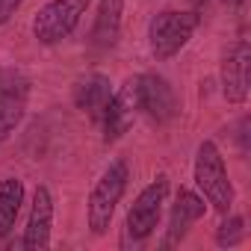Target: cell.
<instances>
[{
  "label": "cell",
  "instance_id": "cell-8",
  "mask_svg": "<svg viewBox=\"0 0 251 251\" xmlns=\"http://www.w3.org/2000/svg\"><path fill=\"white\" fill-rule=\"evenodd\" d=\"M136 115H139V83H136V77H130V80H124V86L118 92H112V98H109V103L103 109V118H100L103 142L106 145L118 142L130 130Z\"/></svg>",
  "mask_w": 251,
  "mask_h": 251
},
{
  "label": "cell",
  "instance_id": "cell-10",
  "mask_svg": "<svg viewBox=\"0 0 251 251\" xmlns=\"http://www.w3.org/2000/svg\"><path fill=\"white\" fill-rule=\"evenodd\" d=\"M50 227H53V192L42 183L33 192V204H30V216H27L21 248L45 251L50 245Z\"/></svg>",
  "mask_w": 251,
  "mask_h": 251
},
{
  "label": "cell",
  "instance_id": "cell-2",
  "mask_svg": "<svg viewBox=\"0 0 251 251\" xmlns=\"http://www.w3.org/2000/svg\"><path fill=\"white\" fill-rule=\"evenodd\" d=\"M198 27H201L198 9H186V12L183 9H163V12H157L148 24V48H151L154 59L166 62V59L177 56L189 45V39Z\"/></svg>",
  "mask_w": 251,
  "mask_h": 251
},
{
  "label": "cell",
  "instance_id": "cell-3",
  "mask_svg": "<svg viewBox=\"0 0 251 251\" xmlns=\"http://www.w3.org/2000/svg\"><path fill=\"white\" fill-rule=\"evenodd\" d=\"M195 186L201 198L216 210V213H230L233 207V183L227 177L225 157L213 139H204L195 154Z\"/></svg>",
  "mask_w": 251,
  "mask_h": 251
},
{
  "label": "cell",
  "instance_id": "cell-12",
  "mask_svg": "<svg viewBox=\"0 0 251 251\" xmlns=\"http://www.w3.org/2000/svg\"><path fill=\"white\" fill-rule=\"evenodd\" d=\"M109 98H112V83H109L106 74H98V71H95V74H86V77H80V80L74 83V103H77V109L86 112L95 124H100Z\"/></svg>",
  "mask_w": 251,
  "mask_h": 251
},
{
  "label": "cell",
  "instance_id": "cell-7",
  "mask_svg": "<svg viewBox=\"0 0 251 251\" xmlns=\"http://www.w3.org/2000/svg\"><path fill=\"white\" fill-rule=\"evenodd\" d=\"M222 95L227 103H245L248 100V86H251V45L245 39L227 45L222 53Z\"/></svg>",
  "mask_w": 251,
  "mask_h": 251
},
{
  "label": "cell",
  "instance_id": "cell-15",
  "mask_svg": "<svg viewBox=\"0 0 251 251\" xmlns=\"http://www.w3.org/2000/svg\"><path fill=\"white\" fill-rule=\"evenodd\" d=\"M245 239V219L242 216H227L222 219V225L216 227V245L222 248H233Z\"/></svg>",
  "mask_w": 251,
  "mask_h": 251
},
{
  "label": "cell",
  "instance_id": "cell-17",
  "mask_svg": "<svg viewBox=\"0 0 251 251\" xmlns=\"http://www.w3.org/2000/svg\"><path fill=\"white\" fill-rule=\"evenodd\" d=\"M222 3H225L227 9H236V6H242V0H222Z\"/></svg>",
  "mask_w": 251,
  "mask_h": 251
},
{
  "label": "cell",
  "instance_id": "cell-13",
  "mask_svg": "<svg viewBox=\"0 0 251 251\" xmlns=\"http://www.w3.org/2000/svg\"><path fill=\"white\" fill-rule=\"evenodd\" d=\"M121 15H124V0H98V12L92 24V48L109 50L121 36Z\"/></svg>",
  "mask_w": 251,
  "mask_h": 251
},
{
  "label": "cell",
  "instance_id": "cell-9",
  "mask_svg": "<svg viewBox=\"0 0 251 251\" xmlns=\"http://www.w3.org/2000/svg\"><path fill=\"white\" fill-rule=\"evenodd\" d=\"M136 83H139V112H145L157 124H166L177 115L180 103H177V95H175V89L166 77L139 74Z\"/></svg>",
  "mask_w": 251,
  "mask_h": 251
},
{
  "label": "cell",
  "instance_id": "cell-18",
  "mask_svg": "<svg viewBox=\"0 0 251 251\" xmlns=\"http://www.w3.org/2000/svg\"><path fill=\"white\" fill-rule=\"evenodd\" d=\"M192 6H195V9H201V6H207V0H192Z\"/></svg>",
  "mask_w": 251,
  "mask_h": 251
},
{
  "label": "cell",
  "instance_id": "cell-14",
  "mask_svg": "<svg viewBox=\"0 0 251 251\" xmlns=\"http://www.w3.org/2000/svg\"><path fill=\"white\" fill-rule=\"evenodd\" d=\"M21 207H24V180L3 177L0 180V239H6L15 230Z\"/></svg>",
  "mask_w": 251,
  "mask_h": 251
},
{
  "label": "cell",
  "instance_id": "cell-6",
  "mask_svg": "<svg viewBox=\"0 0 251 251\" xmlns=\"http://www.w3.org/2000/svg\"><path fill=\"white\" fill-rule=\"evenodd\" d=\"M30 77L18 68H0V145H3L15 127L27 115L30 103Z\"/></svg>",
  "mask_w": 251,
  "mask_h": 251
},
{
  "label": "cell",
  "instance_id": "cell-4",
  "mask_svg": "<svg viewBox=\"0 0 251 251\" xmlns=\"http://www.w3.org/2000/svg\"><path fill=\"white\" fill-rule=\"evenodd\" d=\"M169 198V175H157L127 207V219H124V233L130 242H145L163 219V207Z\"/></svg>",
  "mask_w": 251,
  "mask_h": 251
},
{
  "label": "cell",
  "instance_id": "cell-11",
  "mask_svg": "<svg viewBox=\"0 0 251 251\" xmlns=\"http://www.w3.org/2000/svg\"><path fill=\"white\" fill-rule=\"evenodd\" d=\"M204 213H207V201L192 189H180L175 195V204H172V213H169V227H166L163 248L180 245L186 239V233L192 230V225L198 219H204Z\"/></svg>",
  "mask_w": 251,
  "mask_h": 251
},
{
  "label": "cell",
  "instance_id": "cell-16",
  "mask_svg": "<svg viewBox=\"0 0 251 251\" xmlns=\"http://www.w3.org/2000/svg\"><path fill=\"white\" fill-rule=\"evenodd\" d=\"M21 6H24V0H0V27H3Z\"/></svg>",
  "mask_w": 251,
  "mask_h": 251
},
{
  "label": "cell",
  "instance_id": "cell-1",
  "mask_svg": "<svg viewBox=\"0 0 251 251\" xmlns=\"http://www.w3.org/2000/svg\"><path fill=\"white\" fill-rule=\"evenodd\" d=\"M127 183H130V169L121 157L112 160L103 169V175L95 180V186L89 192V201H86V222H89V230L95 236H103L109 230L115 207L121 204L124 192H127Z\"/></svg>",
  "mask_w": 251,
  "mask_h": 251
},
{
  "label": "cell",
  "instance_id": "cell-5",
  "mask_svg": "<svg viewBox=\"0 0 251 251\" xmlns=\"http://www.w3.org/2000/svg\"><path fill=\"white\" fill-rule=\"evenodd\" d=\"M92 0H50L45 3L36 18H33V36L39 45H59L62 39H68L80 18L86 15Z\"/></svg>",
  "mask_w": 251,
  "mask_h": 251
}]
</instances>
